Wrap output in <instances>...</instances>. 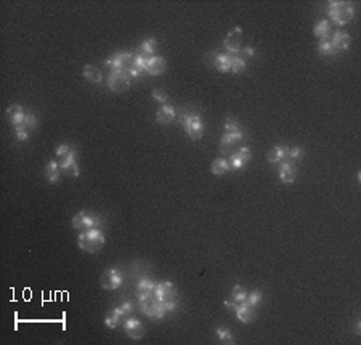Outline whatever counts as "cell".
Segmentation results:
<instances>
[{
	"mask_svg": "<svg viewBox=\"0 0 361 345\" xmlns=\"http://www.w3.org/2000/svg\"><path fill=\"white\" fill-rule=\"evenodd\" d=\"M153 98H154L156 101H159V103L165 104L167 100H169V95H167L164 90H159V88H156V90L153 92Z\"/></svg>",
	"mask_w": 361,
	"mask_h": 345,
	"instance_id": "cell-38",
	"label": "cell"
},
{
	"mask_svg": "<svg viewBox=\"0 0 361 345\" xmlns=\"http://www.w3.org/2000/svg\"><path fill=\"white\" fill-rule=\"evenodd\" d=\"M278 172H279V180L283 183H294L297 179V167L294 165V162H281L278 164Z\"/></svg>",
	"mask_w": 361,
	"mask_h": 345,
	"instance_id": "cell-17",
	"label": "cell"
},
{
	"mask_svg": "<svg viewBox=\"0 0 361 345\" xmlns=\"http://www.w3.org/2000/svg\"><path fill=\"white\" fill-rule=\"evenodd\" d=\"M237 129H241V127H239V124H237L236 119H233V118L225 119V132H234Z\"/></svg>",
	"mask_w": 361,
	"mask_h": 345,
	"instance_id": "cell-37",
	"label": "cell"
},
{
	"mask_svg": "<svg viewBox=\"0 0 361 345\" xmlns=\"http://www.w3.org/2000/svg\"><path fill=\"white\" fill-rule=\"evenodd\" d=\"M244 68H246V61L243 60V56H239V53H237V55H233V58H231V71L233 73H241Z\"/></svg>",
	"mask_w": 361,
	"mask_h": 345,
	"instance_id": "cell-34",
	"label": "cell"
},
{
	"mask_svg": "<svg viewBox=\"0 0 361 345\" xmlns=\"http://www.w3.org/2000/svg\"><path fill=\"white\" fill-rule=\"evenodd\" d=\"M328 15L336 24H347L353 18V7L347 2H329Z\"/></svg>",
	"mask_w": 361,
	"mask_h": 345,
	"instance_id": "cell-3",
	"label": "cell"
},
{
	"mask_svg": "<svg viewBox=\"0 0 361 345\" xmlns=\"http://www.w3.org/2000/svg\"><path fill=\"white\" fill-rule=\"evenodd\" d=\"M82 73H84V77L87 79V81H90L93 84H101V81H103V73L93 65H85L84 69H82Z\"/></svg>",
	"mask_w": 361,
	"mask_h": 345,
	"instance_id": "cell-24",
	"label": "cell"
},
{
	"mask_svg": "<svg viewBox=\"0 0 361 345\" xmlns=\"http://www.w3.org/2000/svg\"><path fill=\"white\" fill-rule=\"evenodd\" d=\"M134 53H127V51H121L117 55H112L109 60H106L108 68H111V71H126L129 73V69L134 65Z\"/></svg>",
	"mask_w": 361,
	"mask_h": 345,
	"instance_id": "cell-9",
	"label": "cell"
},
{
	"mask_svg": "<svg viewBox=\"0 0 361 345\" xmlns=\"http://www.w3.org/2000/svg\"><path fill=\"white\" fill-rule=\"evenodd\" d=\"M76 156H77V149L76 146H71V145H59L56 148V162L59 164L61 170H66L69 172L73 165L77 164L76 161Z\"/></svg>",
	"mask_w": 361,
	"mask_h": 345,
	"instance_id": "cell-5",
	"label": "cell"
},
{
	"mask_svg": "<svg viewBox=\"0 0 361 345\" xmlns=\"http://www.w3.org/2000/svg\"><path fill=\"white\" fill-rule=\"evenodd\" d=\"M241 45H243V29L233 28L226 34V37L223 40V47H225L226 53H230V55H237V53L241 51Z\"/></svg>",
	"mask_w": 361,
	"mask_h": 345,
	"instance_id": "cell-11",
	"label": "cell"
},
{
	"mask_svg": "<svg viewBox=\"0 0 361 345\" xmlns=\"http://www.w3.org/2000/svg\"><path fill=\"white\" fill-rule=\"evenodd\" d=\"M286 154H287V146L276 145L275 148H271V151L268 153V161L271 164H281L286 161Z\"/></svg>",
	"mask_w": 361,
	"mask_h": 345,
	"instance_id": "cell-25",
	"label": "cell"
},
{
	"mask_svg": "<svg viewBox=\"0 0 361 345\" xmlns=\"http://www.w3.org/2000/svg\"><path fill=\"white\" fill-rule=\"evenodd\" d=\"M182 124L187 134L190 135L191 140H199L204 134V126H202V119L195 112H183L182 116Z\"/></svg>",
	"mask_w": 361,
	"mask_h": 345,
	"instance_id": "cell-4",
	"label": "cell"
},
{
	"mask_svg": "<svg viewBox=\"0 0 361 345\" xmlns=\"http://www.w3.org/2000/svg\"><path fill=\"white\" fill-rule=\"evenodd\" d=\"M124 316H126V315H124V312H122L121 307H114L112 310L108 312L106 318H104V324H106L109 329H114Z\"/></svg>",
	"mask_w": 361,
	"mask_h": 345,
	"instance_id": "cell-23",
	"label": "cell"
},
{
	"mask_svg": "<svg viewBox=\"0 0 361 345\" xmlns=\"http://www.w3.org/2000/svg\"><path fill=\"white\" fill-rule=\"evenodd\" d=\"M304 156V149L302 146H287V154H286V161L287 162H297L300 161Z\"/></svg>",
	"mask_w": 361,
	"mask_h": 345,
	"instance_id": "cell-32",
	"label": "cell"
},
{
	"mask_svg": "<svg viewBox=\"0 0 361 345\" xmlns=\"http://www.w3.org/2000/svg\"><path fill=\"white\" fill-rule=\"evenodd\" d=\"M165 60L162 56H149L146 58V63H145V71L148 74L151 76H161L164 71H165Z\"/></svg>",
	"mask_w": 361,
	"mask_h": 345,
	"instance_id": "cell-16",
	"label": "cell"
},
{
	"mask_svg": "<svg viewBox=\"0 0 361 345\" xmlns=\"http://www.w3.org/2000/svg\"><path fill=\"white\" fill-rule=\"evenodd\" d=\"M248 291H246L243 286H239V284H236V286H233V289H231V300L234 304H243V302H246V299H248Z\"/></svg>",
	"mask_w": 361,
	"mask_h": 345,
	"instance_id": "cell-31",
	"label": "cell"
},
{
	"mask_svg": "<svg viewBox=\"0 0 361 345\" xmlns=\"http://www.w3.org/2000/svg\"><path fill=\"white\" fill-rule=\"evenodd\" d=\"M252 157V153H251V148L249 146H241L237 149L236 153H231L230 159H228V162H230L231 169H243V167L251 161Z\"/></svg>",
	"mask_w": 361,
	"mask_h": 345,
	"instance_id": "cell-13",
	"label": "cell"
},
{
	"mask_svg": "<svg viewBox=\"0 0 361 345\" xmlns=\"http://www.w3.org/2000/svg\"><path fill=\"white\" fill-rule=\"evenodd\" d=\"M313 32H315V35H316L318 39L328 40V35H329V32H331V24H329V21H328V20L318 21V23L315 24Z\"/></svg>",
	"mask_w": 361,
	"mask_h": 345,
	"instance_id": "cell-28",
	"label": "cell"
},
{
	"mask_svg": "<svg viewBox=\"0 0 361 345\" xmlns=\"http://www.w3.org/2000/svg\"><path fill=\"white\" fill-rule=\"evenodd\" d=\"M59 172H61V167H59V164L56 161L48 162L47 167H45V179H47V182L56 183L59 180V175H61Z\"/></svg>",
	"mask_w": 361,
	"mask_h": 345,
	"instance_id": "cell-26",
	"label": "cell"
},
{
	"mask_svg": "<svg viewBox=\"0 0 361 345\" xmlns=\"http://www.w3.org/2000/svg\"><path fill=\"white\" fill-rule=\"evenodd\" d=\"M140 305H142L143 313L151 318V320H162V318L167 315L165 307L156 299V296H151L145 300H140Z\"/></svg>",
	"mask_w": 361,
	"mask_h": 345,
	"instance_id": "cell-6",
	"label": "cell"
},
{
	"mask_svg": "<svg viewBox=\"0 0 361 345\" xmlns=\"http://www.w3.org/2000/svg\"><path fill=\"white\" fill-rule=\"evenodd\" d=\"M124 331H126V334L129 335V337L134 339V340L142 339L145 335L143 324L140 323V320H137V318H129V320L126 321V324H124Z\"/></svg>",
	"mask_w": 361,
	"mask_h": 345,
	"instance_id": "cell-15",
	"label": "cell"
},
{
	"mask_svg": "<svg viewBox=\"0 0 361 345\" xmlns=\"http://www.w3.org/2000/svg\"><path fill=\"white\" fill-rule=\"evenodd\" d=\"M243 138H244L243 129H237L234 132H225L222 140H220V148H222V151L226 154V153H230V148H233L237 141H241Z\"/></svg>",
	"mask_w": 361,
	"mask_h": 345,
	"instance_id": "cell-14",
	"label": "cell"
},
{
	"mask_svg": "<svg viewBox=\"0 0 361 345\" xmlns=\"http://www.w3.org/2000/svg\"><path fill=\"white\" fill-rule=\"evenodd\" d=\"M154 291H156V284L151 279H140L137 286V297L138 300H145L148 297L154 296Z\"/></svg>",
	"mask_w": 361,
	"mask_h": 345,
	"instance_id": "cell-20",
	"label": "cell"
},
{
	"mask_svg": "<svg viewBox=\"0 0 361 345\" xmlns=\"http://www.w3.org/2000/svg\"><path fill=\"white\" fill-rule=\"evenodd\" d=\"M7 118L10 119V122L13 124L15 129H16V127L23 126L26 112H24V109L21 108L20 104H12V106H8V109H7Z\"/></svg>",
	"mask_w": 361,
	"mask_h": 345,
	"instance_id": "cell-19",
	"label": "cell"
},
{
	"mask_svg": "<svg viewBox=\"0 0 361 345\" xmlns=\"http://www.w3.org/2000/svg\"><path fill=\"white\" fill-rule=\"evenodd\" d=\"M175 116H177V112H175V108L170 104H162L159 109L156 112V121L159 124H170L173 122Z\"/></svg>",
	"mask_w": 361,
	"mask_h": 345,
	"instance_id": "cell-21",
	"label": "cell"
},
{
	"mask_svg": "<svg viewBox=\"0 0 361 345\" xmlns=\"http://www.w3.org/2000/svg\"><path fill=\"white\" fill-rule=\"evenodd\" d=\"M350 43H351V39H350V35L345 34V32L337 31L336 34L332 35V45L337 48V51L348 50V48H350Z\"/></svg>",
	"mask_w": 361,
	"mask_h": 345,
	"instance_id": "cell-22",
	"label": "cell"
},
{
	"mask_svg": "<svg viewBox=\"0 0 361 345\" xmlns=\"http://www.w3.org/2000/svg\"><path fill=\"white\" fill-rule=\"evenodd\" d=\"M243 55H244V56H249V58H252V56L255 55V50H254L252 47H246V48L243 50Z\"/></svg>",
	"mask_w": 361,
	"mask_h": 345,
	"instance_id": "cell-41",
	"label": "cell"
},
{
	"mask_svg": "<svg viewBox=\"0 0 361 345\" xmlns=\"http://www.w3.org/2000/svg\"><path fill=\"white\" fill-rule=\"evenodd\" d=\"M212 174L214 175H225L226 172H230L231 170V165L230 162H228V159L225 157H217L215 161L212 162Z\"/></svg>",
	"mask_w": 361,
	"mask_h": 345,
	"instance_id": "cell-27",
	"label": "cell"
},
{
	"mask_svg": "<svg viewBox=\"0 0 361 345\" xmlns=\"http://www.w3.org/2000/svg\"><path fill=\"white\" fill-rule=\"evenodd\" d=\"M106 240L100 228H90L85 229L77 238V244L82 251L85 252H98L101 251V247L104 246Z\"/></svg>",
	"mask_w": 361,
	"mask_h": 345,
	"instance_id": "cell-2",
	"label": "cell"
},
{
	"mask_svg": "<svg viewBox=\"0 0 361 345\" xmlns=\"http://www.w3.org/2000/svg\"><path fill=\"white\" fill-rule=\"evenodd\" d=\"M231 58L233 55L230 53H218V51H210L209 55L206 56V61L214 66L220 73H230L231 71Z\"/></svg>",
	"mask_w": 361,
	"mask_h": 345,
	"instance_id": "cell-10",
	"label": "cell"
},
{
	"mask_svg": "<svg viewBox=\"0 0 361 345\" xmlns=\"http://www.w3.org/2000/svg\"><path fill=\"white\" fill-rule=\"evenodd\" d=\"M318 53L323 56H336L337 55V48L332 45V42L329 40H321L318 43Z\"/></svg>",
	"mask_w": 361,
	"mask_h": 345,
	"instance_id": "cell-30",
	"label": "cell"
},
{
	"mask_svg": "<svg viewBox=\"0 0 361 345\" xmlns=\"http://www.w3.org/2000/svg\"><path fill=\"white\" fill-rule=\"evenodd\" d=\"M156 48H157V40L151 37V39H146V40H143L142 47H140V53H142L143 56L149 58V56H154Z\"/></svg>",
	"mask_w": 361,
	"mask_h": 345,
	"instance_id": "cell-29",
	"label": "cell"
},
{
	"mask_svg": "<svg viewBox=\"0 0 361 345\" xmlns=\"http://www.w3.org/2000/svg\"><path fill=\"white\" fill-rule=\"evenodd\" d=\"M154 296L165 307L167 313H172V312L177 310L178 294H177V289H175V286H173V282L162 281V282H159V284H156Z\"/></svg>",
	"mask_w": 361,
	"mask_h": 345,
	"instance_id": "cell-1",
	"label": "cell"
},
{
	"mask_svg": "<svg viewBox=\"0 0 361 345\" xmlns=\"http://www.w3.org/2000/svg\"><path fill=\"white\" fill-rule=\"evenodd\" d=\"M246 302H248L251 307H257L260 302H262V293L260 291H252V293L248 294V299H246Z\"/></svg>",
	"mask_w": 361,
	"mask_h": 345,
	"instance_id": "cell-35",
	"label": "cell"
},
{
	"mask_svg": "<svg viewBox=\"0 0 361 345\" xmlns=\"http://www.w3.org/2000/svg\"><path fill=\"white\" fill-rule=\"evenodd\" d=\"M122 279H124V276H122V273L117 268H108L101 275L100 284H101L103 289L114 291V289H117L122 284Z\"/></svg>",
	"mask_w": 361,
	"mask_h": 345,
	"instance_id": "cell-12",
	"label": "cell"
},
{
	"mask_svg": "<svg viewBox=\"0 0 361 345\" xmlns=\"http://www.w3.org/2000/svg\"><path fill=\"white\" fill-rule=\"evenodd\" d=\"M16 130V138H18L20 141H26V140H29V134H31V132L28 130V129H26V127H16L15 129Z\"/></svg>",
	"mask_w": 361,
	"mask_h": 345,
	"instance_id": "cell-39",
	"label": "cell"
},
{
	"mask_svg": "<svg viewBox=\"0 0 361 345\" xmlns=\"http://www.w3.org/2000/svg\"><path fill=\"white\" fill-rule=\"evenodd\" d=\"M101 226V218L96 217V215H92L89 212H79L73 217V228L74 229H81V232H85V229H90V228H100Z\"/></svg>",
	"mask_w": 361,
	"mask_h": 345,
	"instance_id": "cell-8",
	"label": "cell"
},
{
	"mask_svg": "<svg viewBox=\"0 0 361 345\" xmlns=\"http://www.w3.org/2000/svg\"><path fill=\"white\" fill-rule=\"evenodd\" d=\"M233 310L236 312L237 320H239L241 323H251V321H254V318H255V308L251 307L248 302L234 304Z\"/></svg>",
	"mask_w": 361,
	"mask_h": 345,
	"instance_id": "cell-18",
	"label": "cell"
},
{
	"mask_svg": "<svg viewBox=\"0 0 361 345\" xmlns=\"http://www.w3.org/2000/svg\"><path fill=\"white\" fill-rule=\"evenodd\" d=\"M215 334H217L218 340L222 342V343H228V345L234 343V337H233V334H231V331H230V329L222 328V326H220V328H217V329H215Z\"/></svg>",
	"mask_w": 361,
	"mask_h": 345,
	"instance_id": "cell-33",
	"label": "cell"
},
{
	"mask_svg": "<svg viewBox=\"0 0 361 345\" xmlns=\"http://www.w3.org/2000/svg\"><path fill=\"white\" fill-rule=\"evenodd\" d=\"M21 127V126H20ZM23 127H26L29 132L32 129H36L37 127V118L34 116L32 112H26V118H24V122H23Z\"/></svg>",
	"mask_w": 361,
	"mask_h": 345,
	"instance_id": "cell-36",
	"label": "cell"
},
{
	"mask_svg": "<svg viewBox=\"0 0 361 345\" xmlns=\"http://www.w3.org/2000/svg\"><path fill=\"white\" fill-rule=\"evenodd\" d=\"M121 308H122V312H124V315L127 316V315L132 313V310H134V305H132L130 300H126V302H122Z\"/></svg>",
	"mask_w": 361,
	"mask_h": 345,
	"instance_id": "cell-40",
	"label": "cell"
},
{
	"mask_svg": "<svg viewBox=\"0 0 361 345\" xmlns=\"http://www.w3.org/2000/svg\"><path fill=\"white\" fill-rule=\"evenodd\" d=\"M132 77L126 71H111L108 74V87L112 92H126L130 88Z\"/></svg>",
	"mask_w": 361,
	"mask_h": 345,
	"instance_id": "cell-7",
	"label": "cell"
}]
</instances>
